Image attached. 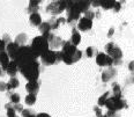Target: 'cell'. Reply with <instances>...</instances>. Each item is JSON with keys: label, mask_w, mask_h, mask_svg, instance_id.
<instances>
[{"label": "cell", "mask_w": 134, "mask_h": 117, "mask_svg": "<svg viewBox=\"0 0 134 117\" xmlns=\"http://www.w3.org/2000/svg\"><path fill=\"white\" fill-rule=\"evenodd\" d=\"M38 58L37 55H35V52L31 50L30 46H20V49H19L18 54L15 56V59H14V62L18 64L19 66V70H20L23 65H26L28 63H31V62H36V59Z\"/></svg>", "instance_id": "cell-1"}, {"label": "cell", "mask_w": 134, "mask_h": 117, "mask_svg": "<svg viewBox=\"0 0 134 117\" xmlns=\"http://www.w3.org/2000/svg\"><path fill=\"white\" fill-rule=\"evenodd\" d=\"M20 71L23 74V77L29 81H36L38 79V76H40V64L37 62L28 63L22 66Z\"/></svg>", "instance_id": "cell-2"}, {"label": "cell", "mask_w": 134, "mask_h": 117, "mask_svg": "<svg viewBox=\"0 0 134 117\" xmlns=\"http://www.w3.org/2000/svg\"><path fill=\"white\" fill-rule=\"evenodd\" d=\"M49 42L44 36H37V37H35L32 40V43L31 45H30V48L34 52H35V55H37L38 57H41V55H43L45 51L49 50Z\"/></svg>", "instance_id": "cell-3"}, {"label": "cell", "mask_w": 134, "mask_h": 117, "mask_svg": "<svg viewBox=\"0 0 134 117\" xmlns=\"http://www.w3.org/2000/svg\"><path fill=\"white\" fill-rule=\"evenodd\" d=\"M67 8V1H53L46 7V12L51 14H58Z\"/></svg>", "instance_id": "cell-4"}, {"label": "cell", "mask_w": 134, "mask_h": 117, "mask_svg": "<svg viewBox=\"0 0 134 117\" xmlns=\"http://www.w3.org/2000/svg\"><path fill=\"white\" fill-rule=\"evenodd\" d=\"M105 104H107V107L111 111L119 110L125 105L124 101L120 100V97H118V96H113V97H111V99H108L107 102H105Z\"/></svg>", "instance_id": "cell-5"}, {"label": "cell", "mask_w": 134, "mask_h": 117, "mask_svg": "<svg viewBox=\"0 0 134 117\" xmlns=\"http://www.w3.org/2000/svg\"><path fill=\"white\" fill-rule=\"evenodd\" d=\"M41 59L45 65H52V64L55 63V52L47 50L43 55H41Z\"/></svg>", "instance_id": "cell-6"}, {"label": "cell", "mask_w": 134, "mask_h": 117, "mask_svg": "<svg viewBox=\"0 0 134 117\" xmlns=\"http://www.w3.org/2000/svg\"><path fill=\"white\" fill-rule=\"evenodd\" d=\"M96 63L100 66H111L113 64V59L107 54H98L96 57Z\"/></svg>", "instance_id": "cell-7"}, {"label": "cell", "mask_w": 134, "mask_h": 117, "mask_svg": "<svg viewBox=\"0 0 134 117\" xmlns=\"http://www.w3.org/2000/svg\"><path fill=\"white\" fill-rule=\"evenodd\" d=\"M61 45H63V51H61V52H63L64 55L72 57V59H73V56H74V54L76 52V50H77L76 46H74L71 42H63V43H61Z\"/></svg>", "instance_id": "cell-8"}, {"label": "cell", "mask_w": 134, "mask_h": 117, "mask_svg": "<svg viewBox=\"0 0 134 117\" xmlns=\"http://www.w3.org/2000/svg\"><path fill=\"white\" fill-rule=\"evenodd\" d=\"M19 49H20V46L18 45L16 43H9L8 45H6V50H7V55H8V57L9 58H12V60L15 59V56L16 54H18V51H19Z\"/></svg>", "instance_id": "cell-9"}, {"label": "cell", "mask_w": 134, "mask_h": 117, "mask_svg": "<svg viewBox=\"0 0 134 117\" xmlns=\"http://www.w3.org/2000/svg\"><path fill=\"white\" fill-rule=\"evenodd\" d=\"M108 54H109L108 56H110V57L113 59V62H119V60H121L122 52H121V50L119 49L118 46H113V48L111 49Z\"/></svg>", "instance_id": "cell-10"}, {"label": "cell", "mask_w": 134, "mask_h": 117, "mask_svg": "<svg viewBox=\"0 0 134 117\" xmlns=\"http://www.w3.org/2000/svg\"><path fill=\"white\" fill-rule=\"evenodd\" d=\"M91 26H93V21L89 20V19H87V18H82V19H80L77 28H79L80 30H82V31H86V30L90 29Z\"/></svg>", "instance_id": "cell-11"}, {"label": "cell", "mask_w": 134, "mask_h": 117, "mask_svg": "<svg viewBox=\"0 0 134 117\" xmlns=\"http://www.w3.org/2000/svg\"><path fill=\"white\" fill-rule=\"evenodd\" d=\"M46 40L49 42V45L52 46V48H59L61 45V43H63V41L60 40V37H57V36L51 35V34L47 36Z\"/></svg>", "instance_id": "cell-12"}, {"label": "cell", "mask_w": 134, "mask_h": 117, "mask_svg": "<svg viewBox=\"0 0 134 117\" xmlns=\"http://www.w3.org/2000/svg\"><path fill=\"white\" fill-rule=\"evenodd\" d=\"M9 64V57H8L6 51H0V65L4 71L7 70V66Z\"/></svg>", "instance_id": "cell-13"}, {"label": "cell", "mask_w": 134, "mask_h": 117, "mask_svg": "<svg viewBox=\"0 0 134 117\" xmlns=\"http://www.w3.org/2000/svg\"><path fill=\"white\" fill-rule=\"evenodd\" d=\"M26 88H27V91L29 92L30 94L36 95V94H37V92H38V89H40V85H38L37 80H36V81H29L26 85Z\"/></svg>", "instance_id": "cell-14"}, {"label": "cell", "mask_w": 134, "mask_h": 117, "mask_svg": "<svg viewBox=\"0 0 134 117\" xmlns=\"http://www.w3.org/2000/svg\"><path fill=\"white\" fill-rule=\"evenodd\" d=\"M18 71H19V66H18V64H16L14 60H12V62H9V64H8V66H7V70H6V72L8 74H9L10 77H13L15 76L16 73H18Z\"/></svg>", "instance_id": "cell-15"}, {"label": "cell", "mask_w": 134, "mask_h": 117, "mask_svg": "<svg viewBox=\"0 0 134 117\" xmlns=\"http://www.w3.org/2000/svg\"><path fill=\"white\" fill-rule=\"evenodd\" d=\"M50 29H51V27H50L49 22H42V23H41L40 31L42 33V36H44L45 38L50 35Z\"/></svg>", "instance_id": "cell-16"}, {"label": "cell", "mask_w": 134, "mask_h": 117, "mask_svg": "<svg viewBox=\"0 0 134 117\" xmlns=\"http://www.w3.org/2000/svg\"><path fill=\"white\" fill-rule=\"evenodd\" d=\"M75 6H76V8L81 12H87V10H89V6H90V2L88 1H77L75 2Z\"/></svg>", "instance_id": "cell-17"}, {"label": "cell", "mask_w": 134, "mask_h": 117, "mask_svg": "<svg viewBox=\"0 0 134 117\" xmlns=\"http://www.w3.org/2000/svg\"><path fill=\"white\" fill-rule=\"evenodd\" d=\"M30 22H31V24H34V26L40 27L42 23L41 15L38 13H31V15H30Z\"/></svg>", "instance_id": "cell-18"}, {"label": "cell", "mask_w": 134, "mask_h": 117, "mask_svg": "<svg viewBox=\"0 0 134 117\" xmlns=\"http://www.w3.org/2000/svg\"><path fill=\"white\" fill-rule=\"evenodd\" d=\"M81 42V36L80 34L77 33V30L76 29H73V35H72V41H71V43L73 44L74 46H76L77 44H79Z\"/></svg>", "instance_id": "cell-19"}, {"label": "cell", "mask_w": 134, "mask_h": 117, "mask_svg": "<svg viewBox=\"0 0 134 117\" xmlns=\"http://www.w3.org/2000/svg\"><path fill=\"white\" fill-rule=\"evenodd\" d=\"M27 40H28V37H27L26 34H20V35H18V37H16L15 43L18 44L19 46H23V44L27 42Z\"/></svg>", "instance_id": "cell-20"}, {"label": "cell", "mask_w": 134, "mask_h": 117, "mask_svg": "<svg viewBox=\"0 0 134 117\" xmlns=\"http://www.w3.org/2000/svg\"><path fill=\"white\" fill-rule=\"evenodd\" d=\"M116 73V71L114 70H108V71H105L104 73L102 74V79L103 81H108L109 79H110L111 77H113V74Z\"/></svg>", "instance_id": "cell-21"}, {"label": "cell", "mask_w": 134, "mask_h": 117, "mask_svg": "<svg viewBox=\"0 0 134 117\" xmlns=\"http://www.w3.org/2000/svg\"><path fill=\"white\" fill-rule=\"evenodd\" d=\"M19 85H20V83H19V80L16 79V78H12V79L9 80V82L7 83V89H12V88H16Z\"/></svg>", "instance_id": "cell-22"}, {"label": "cell", "mask_w": 134, "mask_h": 117, "mask_svg": "<svg viewBox=\"0 0 134 117\" xmlns=\"http://www.w3.org/2000/svg\"><path fill=\"white\" fill-rule=\"evenodd\" d=\"M35 102H36V95H34V94H28L26 97V103L28 105H32Z\"/></svg>", "instance_id": "cell-23"}, {"label": "cell", "mask_w": 134, "mask_h": 117, "mask_svg": "<svg viewBox=\"0 0 134 117\" xmlns=\"http://www.w3.org/2000/svg\"><path fill=\"white\" fill-rule=\"evenodd\" d=\"M38 4H40V1H30L28 10H30V12H32V13H37L36 9L38 8Z\"/></svg>", "instance_id": "cell-24"}, {"label": "cell", "mask_w": 134, "mask_h": 117, "mask_svg": "<svg viewBox=\"0 0 134 117\" xmlns=\"http://www.w3.org/2000/svg\"><path fill=\"white\" fill-rule=\"evenodd\" d=\"M114 2L116 1H102L100 2V6H102L103 8H105V9H109V8H113L114 6Z\"/></svg>", "instance_id": "cell-25"}, {"label": "cell", "mask_w": 134, "mask_h": 117, "mask_svg": "<svg viewBox=\"0 0 134 117\" xmlns=\"http://www.w3.org/2000/svg\"><path fill=\"white\" fill-rule=\"evenodd\" d=\"M22 115L23 117H36V114L34 113V110H30V109H26L22 111Z\"/></svg>", "instance_id": "cell-26"}, {"label": "cell", "mask_w": 134, "mask_h": 117, "mask_svg": "<svg viewBox=\"0 0 134 117\" xmlns=\"http://www.w3.org/2000/svg\"><path fill=\"white\" fill-rule=\"evenodd\" d=\"M109 95V92H107V93L104 94L102 97H99V100H98V105H104L105 104V102H107V97Z\"/></svg>", "instance_id": "cell-27"}, {"label": "cell", "mask_w": 134, "mask_h": 117, "mask_svg": "<svg viewBox=\"0 0 134 117\" xmlns=\"http://www.w3.org/2000/svg\"><path fill=\"white\" fill-rule=\"evenodd\" d=\"M10 101L15 104L19 103V102H20V96H19V94H10Z\"/></svg>", "instance_id": "cell-28"}, {"label": "cell", "mask_w": 134, "mask_h": 117, "mask_svg": "<svg viewBox=\"0 0 134 117\" xmlns=\"http://www.w3.org/2000/svg\"><path fill=\"white\" fill-rule=\"evenodd\" d=\"M113 92H114V94H116L114 96L120 97V87H119L118 85H114L113 86Z\"/></svg>", "instance_id": "cell-29"}, {"label": "cell", "mask_w": 134, "mask_h": 117, "mask_svg": "<svg viewBox=\"0 0 134 117\" xmlns=\"http://www.w3.org/2000/svg\"><path fill=\"white\" fill-rule=\"evenodd\" d=\"M94 16H95V14H94V12H91V10H87V12H86V16H85V18L91 20V19H94Z\"/></svg>", "instance_id": "cell-30"}, {"label": "cell", "mask_w": 134, "mask_h": 117, "mask_svg": "<svg viewBox=\"0 0 134 117\" xmlns=\"http://www.w3.org/2000/svg\"><path fill=\"white\" fill-rule=\"evenodd\" d=\"M7 117H16V115H15V110L12 109V108H9V109L7 110Z\"/></svg>", "instance_id": "cell-31"}, {"label": "cell", "mask_w": 134, "mask_h": 117, "mask_svg": "<svg viewBox=\"0 0 134 117\" xmlns=\"http://www.w3.org/2000/svg\"><path fill=\"white\" fill-rule=\"evenodd\" d=\"M2 41H4V43L6 44V45H8L9 43H12V42H10V37L8 35H5L4 38H2Z\"/></svg>", "instance_id": "cell-32"}, {"label": "cell", "mask_w": 134, "mask_h": 117, "mask_svg": "<svg viewBox=\"0 0 134 117\" xmlns=\"http://www.w3.org/2000/svg\"><path fill=\"white\" fill-rule=\"evenodd\" d=\"M86 52H87V56H88V57H91V56L94 55L95 50H94L93 48H91V46H89V48L87 49V51H86Z\"/></svg>", "instance_id": "cell-33"}, {"label": "cell", "mask_w": 134, "mask_h": 117, "mask_svg": "<svg viewBox=\"0 0 134 117\" xmlns=\"http://www.w3.org/2000/svg\"><path fill=\"white\" fill-rule=\"evenodd\" d=\"M7 89V83L6 82H0V91H6Z\"/></svg>", "instance_id": "cell-34"}, {"label": "cell", "mask_w": 134, "mask_h": 117, "mask_svg": "<svg viewBox=\"0 0 134 117\" xmlns=\"http://www.w3.org/2000/svg\"><path fill=\"white\" fill-rule=\"evenodd\" d=\"M5 49H6V44L2 40H0V51H5Z\"/></svg>", "instance_id": "cell-35"}, {"label": "cell", "mask_w": 134, "mask_h": 117, "mask_svg": "<svg viewBox=\"0 0 134 117\" xmlns=\"http://www.w3.org/2000/svg\"><path fill=\"white\" fill-rule=\"evenodd\" d=\"M14 110H20V111H23V108H22L21 104H18L16 103L15 105H14Z\"/></svg>", "instance_id": "cell-36"}, {"label": "cell", "mask_w": 134, "mask_h": 117, "mask_svg": "<svg viewBox=\"0 0 134 117\" xmlns=\"http://www.w3.org/2000/svg\"><path fill=\"white\" fill-rule=\"evenodd\" d=\"M113 46H114V44H113V43H109V44H108V45H107V46H105V49H107V52H109V51H110V50H111V49H112V48H113Z\"/></svg>", "instance_id": "cell-37"}, {"label": "cell", "mask_w": 134, "mask_h": 117, "mask_svg": "<svg viewBox=\"0 0 134 117\" xmlns=\"http://www.w3.org/2000/svg\"><path fill=\"white\" fill-rule=\"evenodd\" d=\"M113 8H114V10H119L120 9V4H119V2H114Z\"/></svg>", "instance_id": "cell-38"}, {"label": "cell", "mask_w": 134, "mask_h": 117, "mask_svg": "<svg viewBox=\"0 0 134 117\" xmlns=\"http://www.w3.org/2000/svg\"><path fill=\"white\" fill-rule=\"evenodd\" d=\"M36 117H50L47 114H38V115H36Z\"/></svg>", "instance_id": "cell-39"}, {"label": "cell", "mask_w": 134, "mask_h": 117, "mask_svg": "<svg viewBox=\"0 0 134 117\" xmlns=\"http://www.w3.org/2000/svg\"><path fill=\"white\" fill-rule=\"evenodd\" d=\"M95 110H96V115H97V117H102V114H100V111H99L98 108H96Z\"/></svg>", "instance_id": "cell-40"}, {"label": "cell", "mask_w": 134, "mask_h": 117, "mask_svg": "<svg viewBox=\"0 0 134 117\" xmlns=\"http://www.w3.org/2000/svg\"><path fill=\"white\" fill-rule=\"evenodd\" d=\"M0 76H4V70H2V67H0Z\"/></svg>", "instance_id": "cell-41"}, {"label": "cell", "mask_w": 134, "mask_h": 117, "mask_svg": "<svg viewBox=\"0 0 134 117\" xmlns=\"http://www.w3.org/2000/svg\"><path fill=\"white\" fill-rule=\"evenodd\" d=\"M130 68H131V71H133V62L130 64Z\"/></svg>", "instance_id": "cell-42"}]
</instances>
